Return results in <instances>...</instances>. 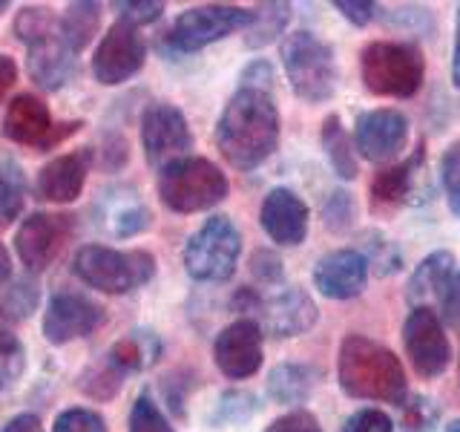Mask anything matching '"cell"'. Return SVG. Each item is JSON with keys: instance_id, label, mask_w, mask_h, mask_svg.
<instances>
[{"instance_id": "1", "label": "cell", "mask_w": 460, "mask_h": 432, "mask_svg": "<svg viewBox=\"0 0 460 432\" xmlns=\"http://www.w3.org/2000/svg\"><path fill=\"white\" fill-rule=\"evenodd\" d=\"M279 110L265 90L239 86L216 122V148L236 170H253L279 144Z\"/></svg>"}, {"instance_id": "2", "label": "cell", "mask_w": 460, "mask_h": 432, "mask_svg": "<svg viewBox=\"0 0 460 432\" xmlns=\"http://www.w3.org/2000/svg\"><path fill=\"white\" fill-rule=\"evenodd\" d=\"M337 378L342 392L357 400L402 403L406 400V369L388 346L366 335H349L340 343Z\"/></svg>"}, {"instance_id": "3", "label": "cell", "mask_w": 460, "mask_h": 432, "mask_svg": "<svg viewBox=\"0 0 460 432\" xmlns=\"http://www.w3.org/2000/svg\"><path fill=\"white\" fill-rule=\"evenodd\" d=\"M14 32H18L21 43H26V69L29 78L38 86H43V90H61L75 76L78 58L61 35V18H55L49 9H21L18 18H14Z\"/></svg>"}, {"instance_id": "4", "label": "cell", "mask_w": 460, "mask_h": 432, "mask_svg": "<svg viewBox=\"0 0 460 432\" xmlns=\"http://www.w3.org/2000/svg\"><path fill=\"white\" fill-rule=\"evenodd\" d=\"M426 58L414 43L371 40L359 55V78L371 95L411 98L423 86Z\"/></svg>"}, {"instance_id": "5", "label": "cell", "mask_w": 460, "mask_h": 432, "mask_svg": "<svg viewBox=\"0 0 460 432\" xmlns=\"http://www.w3.org/2000/svg\"><path fill=\"white\" fill-rule=\"evenodd\" d=\"M282 69L294 95L305 104H325L337 93L340 69L334 50L305 29L282 40Z\"/></svg>"}, {"instance_id": "6", "label": "cell", "mask_w": 460, "mask_h": 432, "mask_svg": "<svg viewBox=\"0 0 460 432\" xmlns=\"http://www.w3.org/2000/svg\"><path fill=\"white\" fill-rule=\"evenodd\" d=\"M75 277L101 294H129L147 285L155 274V259L147 251H119L110 245H84L72 259Z\"/></svg>"}, {"instance_id": "7", "label": "cell", "mask_w": 460, "mask_h": 432, "mask_svg": "<svg viewBox=\"0 0 460 432\" xmlns=\"http://www.w3.org/2000/svg\"><path fill=\"white\" fill-rule=\"evenodd\" d=\"M230 191L227 176L210 158L187 156L158 170V196L176 213H199L210 211L225 202Z\"/></svg>"}, {"instance_id": "8", "label": "cell", "mask_w": 460, "mask_h": 432, "mask_svg": "<svg viewBox=\"0 0 460 432\" xmlns=\"http://www.w3.org/2000/svg\"><path fill=\"white\" fill-rule=\"evenodd\" d=\"M242 254V234L225 213L208 216L184 245V271L199 283H225L234 277Z\"/></svg>"}, {"instance_id": "9", "label": "cell", "mask_w": 460, "mask_h": 432, "mask_svg": "<svg viewBox=\"0 0 460 432\" xmlns=\"http://www.w3.org/2000/svg\"><path fill=\"white\" fill-rule=\"evenodd\" d=\"M251 23H253V12L242 6H227V4L193 6V9H184L179 18L172 21V26L164 35V47L170 52L190 55V52L210 47L216 40L239 32V29L248 32Z\"/></svg>"}, {"instance_id": "10", "label": "cell", "mask_w": 460, "mask_h": 432, "mask_svg": "<svg viewBox=\"0 0 460 432\" xmlns=\"http://www.w3.org/2000/svg\"><path fill=\"white\" fill-rule=\"evenodd\" d=\"M141 148L147 162L158 170L187 158V153L193 150V133L184 112L167 101L150 104L141 112Z\"/></svg>"}, {"instance_id": "11", "label": "cell", "mask_w": 460, "mask_h": 432, "mask_svg": "<svg viewBox=\"0 0 460 432\" xmlns=\"http://www.w3.org/2000/svg\"><path fill=\"white\" fill-rule=\"evenodd\" d=\"M144 61H147V43L141 32L124 21H115L93 52V78L104 86H119L138 76Z\"/></svg>"}, {"instance_id": "12", "label": "cell", "mask_w": 460, "mask_h": 432, "mask_svg": "<svg viewBox=\"0 0 460 432\" xmlns=\"http://www.w3.org/2000/svg\"><path fill=\"white\" fill-rule=\"evenodd\" d=\"M75 234V216L66 213H32L14 230V251L29 271H47L58 254L64 251L69 237Z\"/></svg>"}, {"instance_id": "13", "label": "cell", "mask_w": 460, "mask_h": 432, "mask_svg": "<svg viewBox=\"0 0 460 432\" xmlns=\"http://www.w3.org/2000/svg\"><path fill=\"white\" fill-rule=\"evenodd\" d=\"M107 320V309L93 297L78 292H58L49 297L43 311V338L52 346H66L72 340L90 338Z\"/></svg>"}, {"instance_id": "14", "label": "cell", "mask_w": 460, "mask_h": 432, "mask_svg": "<svg viewBox=\"0 0 460 432\" xmlns=\"http://www.w3.org/2000/svg\"><path fill=\"white\" fill-rule=\"evenodd\" d=\"M251 320L262 326L265 335L270 338H299L316 323L320 309L308 292H302L299 285H288L277 294H256Z\"/></svg>"}, {"instance_id": "15", "label": "cell", "mask_w": 460, "mask_h": 432, "mask_svg": "<svg viewBox=\"0 0 460 432\" xmlns=\"http://www.w3.org/2000/svg\"><path fill=\"white\" fill-rule=\"evenodd\" d=\"M402 343H406L414 372L423 378H438L452 364V343L435 309H411L402 326Z\"/></svg>"}, {"instance_id": "16", "label": "cell", "mask_w": 460, "mask_h": 432, "mask_svg": "<svg viewBox=\"0 0 460 432\" xmlns=\"http://www.w3.org/2000/svg\"><path fill=\"white\" fill-rule=\"evenodd\" d=\"M409 119L406 112L394 107H377L368 112H359L354 124V148L357 153L374 165H385L397 158L409 144Z\"/></svg>"}, {"instance_id": "17", "label": "cell", "mask_w": 460, "mask_h": 432, "mask_svg": "<svg viewBox=\"0 0 460 432\" xmlns=\"http://www.w3.org/2000/svg\"><path fill=\"white\" fill-rule=\"evenodd\" d=\"M265 357V331L251 317L225 326L213 343V360L230 381H244L259 372Z\"/></svg>"}, {"instance_id": "18", "label": "cell", "mask_w": 460, "mask_h": 432, "mask_svg": "<svg viewBox=\"0 0 460 432\" xmlns=\"http://www.w3.org/2000/svg\"><path fill=\"white\" fill-rule=\"evenodd\" d=\"M95 165V150L93 148H78L64 156H55L38 170V196L52 205H69L84 194V184L90 170Z\"/></svg>"}, {"instance_id": "19", "label": "cell", "mask_w": 460, "mask_h": 432, "mask_svg": "<svg viewBox=\"0 0 460 432\" xmlns=\"http://www.w3.org/2000/svg\"><path fill=\"white\" fill-rule=\"evenodd\" d=\"M259 222H262L265 234L282 245V248H294V245L305 242L311 211L296 191L291 187H273L265 196L262 211H259Z\"/></svg>"}, {"instance_id": "20", "label": "cell", "mask_w": 460, "mask_h": 432, "mask_svg": "<svg viewBox=\"0 0 460 432\" xmlns=\"http://www.w3.org/2000/svg\"><path fill=\"white\" fill-rule=\"evenodd\" d=\"M368 271L366 256L357 248H337L316 259L314 285L328 300H351L366 292Z\"/></svg>"}, {"instance_id": "21", "label": "cell", "mask_w": 460, "mask_h": 432, "mask_svg": "<svg viewBox=\"0 0 460 432\" xmlns=\"http://www.w3.org/2000/svg\"><path fill=\"white\" fill-rule=\"evenodd\" d=\"M4 136L23 148H38V150H52L55 148V130L52 112L43 101L32 93L14 95L12 104L4 115Z\"/></svg>"}, {"instance_id": "22", "label": "cell", "mask_w": 460, "mask_h": 432, "mask_svg": "<svg viewBox=\"0 0 460 432\" xmlns=\"http://www.w3.org/2000/svg\"><path fill=\"white\" fill-rule=\"evenodd\" d=\"M95 216H98V225L115 239L138 237L153 225L150 208L138 199L133 187H112V191L101 194L95 205Z\"/></svg>"}, {"instance_id": "23", "label": "cell", "mask_w": 460, "mask_h": 432, "mask_svg": "<svg viewBox=\"0 0 460 432\" xmlns=\"http://www.w3.org/2000/svg\"><path fill=\"white\" fill-rule=\"evenodd\" d=\"M455 277V254L452 251H431L420 259L406 285V297L414 309H431V302H440L446 288Z\"/></svg>"}, {"instance_id": "24", "label": "cell", "mask_w": 460, "mask_h": 432, "mask_svg": "<svg viewBox=\"0 0 460 432\" xmlns=\"http://www.w3.org/2000/svg\"><path fill=\"white\" fill-rule=\"evenodd\" d=\"M423 162H426V144H417L406 162L385 167L371 179V199L377 205H402V202H409V196L417 187V176L423 170Z\"/></svg>"}, {"instance_id": "25", "label": "cell", "mask_w": 460, "mask_h": 432, "mask_svg": "<svg viewBox=\"0 0 460 432\" xmlns=\"http://www.w3.org/2000/svg\"><path fill=\"white\" fill-rule=\"evenodd\" d=\"M316 383H320V372L314 366H305V364H277L268 374V395L270 400L277 403H285V407H299V403H305Z\"/></svg>"}, {"instance_id": "26", "label": "cell", "mask_w": 460, "mask_h": 432, "mask_svg": "<svg viewBox=\"0 0 460 432\" xmlns=\"http://www.w3.org/2000/svg\"><path fill=\"white\" fill-rule=\"evenodd\" d=\"M158 357H162V340H158L153 328L129 331V335H124L121 340H115L107 352L110 364L124 374L150 369Z\"/></svg>"}, {"instance_id": "27", "label": "cell", "mask_w": 460, "mask_h": 432, "mask_svg": "<svg viewBox=\"0 0 460 432\" xmlns=\"http://www.w3.org/2000/svg\"><path fill=\"white\" fill-rule=\"evenodd\" d=\"M323 150H325V158L328 165L334 167V173L340 179L351 182L357 179V156H354V144H351V136L349 130H345L342 119L340 115H328V119L323 122Z\"/></svg>"}, {"instance_id": "28", "label": "cell", "mask_w": 460, "mask_h": 432, "mask_svg": "<svg viewBox=\"0 0 460 432\" xmlns=\"http://www.w3.org/2000/svg\"><path fill=\"white\" fill-rule=\"evenodd\" d=\"M101 23V6L98 4H72L61 14V35L69 43L72 52H81L93 40Z\"/></svg>"}, {"instance_id": "29", "label": "cell", "mask_w": 460, "mask_h": 432, "mask_svg": "<svg viewBox=\"0 0 460 432\" xmlns=\"http://www.w3.org/2000/svg\"><path fill=\"white\" fill-rule=\"evenodd\" d=\"M291 21V6L288 4H262L253 12V23L248 29V47H268L270 40L282 35L285 23Z\"/></svg>"}, {"instance_id": "30", "label": "cell", "mask_w": 460, "mask_h": 432, "mask_svg": "<svg viewBox=\"0 0 460 432\" xmlns=\"http://www.w3.org/2000/svg\"><path fill=\"white\" fill-rule=\"evenodd\" d=\"M357 251L366 256L368 268H374V274H380V277H388V274L400 271V266H402L397 245L388 237H383L380 230H366L363 248H357Z\"/></svg>"}, {"instance_id": "31", "label": "cell", "mask_w": 460, "mask_h": 432, "mask_svg": "<svg viewBox=\"0 0 460 432\" xmlns=\"http://www.w3.org/2000/svg\"><path fill=\"white\" fill-rule=\"evenodd\" d=\"M124 378H127V374L115 369L110 360L104 357L98 366H90V369L81 374L78 386H81L84 395H90L95 400H110V398H115V395L121 392Z\"/></svg>"}, {"instance_id": "32", "label": "cell", "mask_w": 460, "mask_h": 432, "mask_svg": "<svg viewBox=\"0 0 460 432\" xmlns=\"http://www.w3.org/2000/svg\"><path fill=\"white\" fill-rule=\"evenodd\" d=\"M259 410V400L256 395L244 392V389H230L219 398L216 403V412H213V424L216 427H230V424H244L251 421Z\"/></svg>"}, {"instance_id": "33", "label": "cell", "mask_w": 460, "mask_h": 432, "mask_svg": "<svg viewBox=\"0 0 460 432\" xmlns=\"http://www.w3.org/2000/svg\"><path fill=\"white\" fill-rule=\"evenodd\" d=\"M26 372V349L18 340V335H12L9 328L0 326V389L14 386V381Z\"/></svg>"}, {"instance_id": "34", "label": "cell", "mask_w": 460, "mask_h": 432, "mask_svg": "<svg viewBox=\"0 0 460 432\" xmlns=\"http://www.w3.org/2000/svg\"><path fill=\"white\" fill-rule=\"evenodd\" d=\"M129 432H176L150 392H141L129 410Z\"/></svg>"}, {"instance_id": "35", "label": "cell", "mask_w": 460, "mask_h": 432, "mask_svg": "<svg viewBox=\"0 0 460 432\" xmlns=\"http://www.w3.org/2000/svg\"><path fill=\"white\" fill-rule=\"evenodd\" d=\"M52 432H107V421L98 410L69 407L55 415Z\"/></svg>"}, {"instance_id": "36", "label": "cell", "mask_w": 460, "mask_h": 432, "mask_svg": "<svg viewBox=\"0 0 460 432\" xmlns=\"http://www.w3.org/2000/svg\"><path fill=\"white\" fill-rule=\"evenodd\" d=\"M438 403L426 395H414L409 403H402V427L409 432H431L438 424Z\"/></svg>"}, {"instance_id": "37", "label": "cell", "mask_w": 460, "mask_h": 432, "mask_svg": "<svg viewBox=\"0 0 460 432\" xmlns=\"http://www.w3.org/2000/svg\"><path fill=\"white\" fill-rule=\"evenodd\" d=\"M0 309L12 320H23L38 309V285L35 283H14L6 297L0 300Z\"/></svg>"}, {"instance_id": "38", "label": "cell", "mask_w": 460, "mask_h": 432, "mask_svg": "<svg viewBox=\"0 0 460 432\" xmlns=\"http://www.w3.org/2000/svg\"><path fill=\"white\" fill-rule=\"evenodd\" d=\"M23 205H26L23 184L18 179L6 176V173H0V230H6L18 220L23 213Z\"/></svg>"}, {"instance_id": "39", "label": "cell", "mask_w": 460, "mask_h": 432, "mask_svg": "<svg viewBox=\"0 0 460 432\" xmlns=\"http://www.w3.org/2000/svg\"><path fill=\"white\" fill-rule=\"evenodd\" d=\"M440 179H443L446 199H449V208H452V213L460 220V141L449 144V150L443 153Z\"/></svg>"}, {"instance_id": "40", "label": "cell", "mask_w": 460, "mask_h": 432, "mask_svg": "<svg viewBox=\"0 0 460 432\" xmlns=\"http://www.w3.org/2000/svg\"><path fill=\"white\" fill-rule=\"evenodd\" d=\"M340 432H394V421H392V415H385L383 410L366 407L345 418Z\"/></svg>"}, {"instance_id": "41", "label": "cell", "mask_w": 460, "mask_h": 432, "mask_svg": "<svg viewBox=\"0 0 460 432\" xmlns=\"http://www.w3.org/2000/svg\"><path fill=\"white\" fill-rule=\"evenodd\" d=\"M323 216H325V228H331V230H349L354 225V220H357V205H354V199L349 194L337 191L334 196L325 202Z\"/></svg>"}, {"instance_id": "42", "label": "cell", "mask_w": 460, "mask_h": 432, "mask_svg": "<svg viewBox=\"0 0 460 432\" xmlns=\"http://www.w3.org/2000/svg\"><path fill=\"white\" fill-rule=\"evenodd\" d=\"M115 9H119V21L136 29L155 23L164 14V4H153V0H124V4H115Z\"/></svg>"}, {"instance_id": "43", "label": "cell", "mask_w": 460, "mask_h": 432, "mask_svg": "<svg viewBox=\"0 0 460 432\" xmlns=\"http://www.w3.org/2000/svg\"><path fill=\"white\" fill-rule=\"evenodd\" d=\"M265 432H323L316 415L308 410H291L282 418H277L270 427H265Z\"/></svg>"}, {"instance_id": "44", "label": "cell", "mask_w": 460, "mask_h": 432, "mask_svg": "<svg viewBox=\"0 0 460 432\" xmlns=\"http://www.w3.org/2000/svg\"><path fill=\"white\" fill-rule=\"evenodd\" d=\"M251 271L253 277H259V283H279L282 280V259L270 251H256L251 256Z\"/></svg>"}, {"instance_id": "45", "label": "cell", "mask_w": 460, "mask_h": 432, "mask_svg": "<svg viewBox=\"0 0 460 432\" xmlns=\"http://www.w3.org/2000/svg\"><path fill=\"white\" fill-rule=\"evenodd\" d=\"M345 21H351L354 26H368L374 18H377V4L371 0H337L334 4Z\"/></svg>"}, {"instance_id": "46", "label": "cell", "mask_w": 460, "mask_h": 432, "mask_svg": "<svg viewBox=\"0 0 460 432\" xmlns=\"http://www.w3.org/2000/svg\"><path fill=\"white\" fill-rule=\"evenodd\" d=\"M239 86H251V90H265L270 93L273 86V67L268 61H253L242 69L239 76Z\"/></svg>"}, {"instance_id": "47", "label": "cell", "mask_w": 460, "mask_h": 432, "mask_svg": "<svg viewBox=\"0 0 460 432\" xmlns=\"http://www.w3.org/2000/svg\"><path fill=\"white\" fill-rule=\"evenodd\" d=\"M440 306H443L446 323L460 331V271H455V277H452L449 288H446V294H443V300H440Z\"/></svg>"}, {"instance_id": "48", "label": "cell", "mask_w": 460, "mask_h": 432, "mask_svg": "<svg viewBox=\"0 0 460 432\" xmlns=\"http://www.w3.org/2000/svg\"><path fill=\"white\" fill-rule=\"evenodd\" d=\"M14 84H18V64L12 55H0V104L6 101Z\"/></svg>"}, {"instance_id": "49", "label": "cell", "mask_w": 460, "mask_h": 432, "mask_svg": "<svg viewBox=\"0 0 460 432\" xmlns=\"http://www.w3.org/2000/svg\"><path fill=\"white\" fill-rule=\"evenodd\" d=\"M0 432H47L43 429V421L38 415L32 412H21V415H14L6 421V427L0 429Z\"/></svg>"}, {"instance_id": "50", "label": "cell", "mask_w": 460, "mask_h": 432, "mask_svg": "<svg viewBox=\"0 0 460 432\" xmlns=\"http://www.w3.org/2000/svg\"><path fill=\"white\" fill-rule=\"evenodd\" d=\"M452 81L460 90V6H457V18H455V50H452Z\"/></svg>"}, {"instance_id": "51", "label": "cell", "mask_w": 460, "mask_h": 432, "mask_svg": "<svg viewBox=\"0 0 460 432\" xmlns=\"http://www.w3.org/2000/svg\"><path fill=\"white\" fill-rule=\"evenodd\" d=\"M12 277V256L6 251V245L0 242V283H6Z\"/></svg>"}, {"instance_id": "52", "label": "cell", "mask_w": 460, "mask_h": 432, "mask_svg": "<svg viewBox=\"0 0 460 432\" xmlns=\"http://www.w3.org/2000/svg\"><path fill=\"white\" fill-rule=\"evenodd\" d=\"M446 432H460V418H455V421L446 424Z\"/></svg>"}, {"instance_id": "53", "label": "cell", "mask_w": 460, "mask_h": 432, "mask_svg": "<svg viewBox=\"0 0 460 432\" xmlns=\"http://www.w3.org/2000/svg\"><path fill=\"white\" fill-rule=\"evenodd\" d=\"M6 9H9V4H4V0H0V14H4Z\"/></svg>"}]
</instances>
